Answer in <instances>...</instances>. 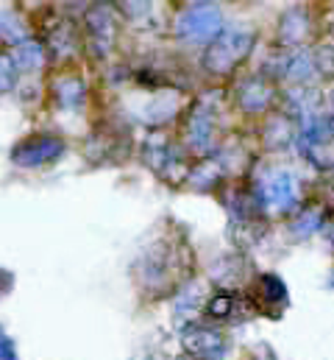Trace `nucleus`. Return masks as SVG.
Returning a JSON list of instances; mask_svg holds the SVG:
<instances>
[{
	"mask_svg": "<svg viewBox=\"0 0 334 360\" xmlns=\"http://www.w3.org/2000/svg\"><path fill=\"white\" fill-rule=\"evenodd\" d=\"M250 48V34H243V31H226L218 45L206 53V68L212 73H226L232 70Z\"/></svg>",
	"mask_w": 334,
	"mask_h": 360,
	"instance_id": "nucleus-2",
	"label": "nucleus"
},
{
	"mask_svg": "<svg viewBox=\"0 0 334 360\" xmlns=\"http://www.w3.org/2000/svg\"><path fill=\"white\" fill-rule=\"evenodd\" d=\"M332 285H334V276H332Z\"/></svg>",
	"mask_w": 334,
	"mask_h": 360,
	"instance_id": "nucleus-13",
	"label": "nucleus"
},
{
	"mask_svg": "<svg viewBox=\"0 0 334 360\" xmlns=\"http://www.w3.org/2000/svg\"><path fill=\"white\" fill-rule=\"evenodd\" d=\"M184 347L201 360H220L226 355V341L220 333L215 330H203V327H195L184 335Z\"/></svg>",
	"mask_w": 334,
	"mask_h": 360,
	"instance_id": "nucleus-4",
	"label": "nucleus"
},
{
	"mask_svg": "<svg viewBox=\"0 0 334 360\" xmlns=\"http://www.w3.org/2000/svg\"><path fill=\"white\" fill-rule=\"evenodd\" d=\"M332 243H334V229H332Z\"/></svg>",
	"mask_w": 334,
	"mask_h": 360,
	"instance_id": "nucleus-12",
	"label": "nucleus"
},
{
	"mask_svg": "<svg viewBox=\"0 0 334 360\" xmlns=\"http://www.w3.org/2000/svg\"><path fill=\"white\" fill-rule=\"evenodd\" d=\"M14 84V65L11 59H0V92H6Z\"/></svg>",
	"mask_w": 334,
	"mask_h": 360,
	"instance_id": "nucleus-9",
	"label": "nucleus"
},
{
	"mask_svg": "<svg viewBox=\"0 0 334 360\" xmlns=\"http://www.w3.org/2000/svg\"><path fill=\"white\" fill-rule=\"evenodd\" d=\"M318 226H321V215H318V212H304V215L293 224V235H295V238H307V235H309L312 229H318Z\"/></svg>",
	"mask_w": 334,
	"mask_h": 360,
	"instance_id": "nucleus-7",
	"label": "nucleus"
},
{
	"mask_svg": "<svg viewBox=\"0 0 334 360\" xmlns=\"http://www.w3.org/2000/svg\"><path fill=\"white\" fill-rule=\"evenodd\" d=\"M65 154V143L56 140V137H34V140H25L14 148L11 160L14 165L20 168H39L45 162H53Z\"/></svg>",
	"mask_w": 334,
	"mask_h": 360,
	"instance_id": "nucleus-3",
	"label": "nucleus"
},
{
	"mask_svg": "<svg viewBox=\"0 0 334 360\" xmlns=\"http://www.w3.org/2000/svg\"><path fill=\"white\" fill-rule=\"evenodd\" d=\"M42 59V53H39V48L36 45H25V48H20L17 51V56L11 59V65L17 62V68H22V70H28V68H34L36 62Z\"/></svg>",
	"mask_w": 334,
	"mask_h": 360,
	"instance_id": "nucleus-8",
	"label": "nucleus"
},
{
	"mask_svg": "<svg viewBox=\"0 0 334 360\" xmlns=\"http://www.w3.org/2000/svg\"><path fill=\"white\" fill-rule=\"evenodd\" d=\"M265 198L279 207V210H290L293 201H295V179L290 174H281L265 187Z\"/></svg>",
	"mask_w": 334,
	"mask_h": 360,
	"instance_id": "nucleus-5",
	"label": "nucleus"
},
{
	"mask_svg": "<svg viewBox=\"0 0 334 360\" xmlns=\"http://www.w3.org/2000/svg\"><path fill=\"white\" fill-rule=\"evenodd\" d=\"M262 293L267 302H287V288L276 274H265L262 276Z\"/></svg>",
	"mask_w": 334,
	"mask_h": 360,
	"instance_id": "nucleus-6",
	"label": "nucleus"
},
{
	"mask_svg": "<svg viewBox=\"0 0 334 360\" xmlns=\"http://www.w3.org/2000/svg\"><path fill=\"white\" fill-rule=\"evenodd\" d=\"M209 310H212V316H226L229 310H232V296H215L212 299V304H209Z\"/></svg>",
	"mask_w": 334,
	"mask_h": 360,
	"instance_id": "nucleus-10",
	"label": "nucleus"
},
{
	"mask_svg": "<svg viewBox=\"0 0 334 360\" xmlns=\"http://www.w3.org/2000/svg\"><path fill=\"white\" fill-rule=\"evenodd\" d=\"M0 360H17L14 344L6 338V333H3V330H0Z\"/></svg>",
	"mask_w": 334,
	"mask_h": 360,
	"instance_id": "nucleus-11",
	"label": "nucleus"
},
{
	"mask_svg": "<svg viewBox=\"0 0 334 360\" xmlns=\"http://www.w3.org/2000/svg\"><path fill=\"white\" fill-rule=\"evenodd\" d=\"M220 28H223V17H220V11L215 6H192L175 22L178 37H184L189 42H206Z\"/></svg>",
	"mask_w": 334,
	"mask_h": 360,
	"instance_id": "nucleus-1",
	"label": "nucleus"
}]
</instances>
